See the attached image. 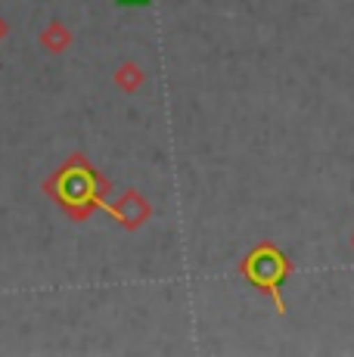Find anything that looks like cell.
<instances>
[{
  "mask_svg": "<svg viewBox=\"0 0 354 357\" xmlns=\"http://www.w3.org/2000/svg\"><path fill=\"white\" fill-rule=\"evenodd\" d=\"M121 6H143V3H149V0H118Z\"/></svg>",
  "mask_w": 354,
  "mask_h": 357,
  "instance_id": "1",
  "label": "cell"
}]
</instances>
